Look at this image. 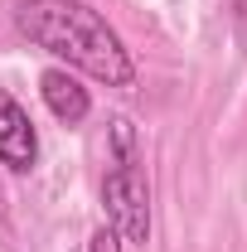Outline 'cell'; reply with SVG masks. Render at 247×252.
Returning a JSON list of instances; mask_svg holds the SVG:
<instances>
[{"mask_svg": "<svg viewBox=\"0 0 247 252\" xmlns=\"http://www.w3.org/2000/svg\"><path fill=\"white\" fill-rule=\"evenodd\" d=\"M15 25L34 49L68 63V73H88L107 88H131L136 83V59H131L126 39L88 0H20Z\"/></svg>", "mask_w": 247, "mask_h": 252, "instance_id": "obj_1", "label": "cell"}, {"mask_svg": "<svg viewBox=\"0 0 247 252\" xmlns=\"http://www.w3.org/2000/svg\"><path fill=\"white\" fill-rule=\"evenodd\" d=\"M102 209H107V228L122 238V248H146L151 243V185L141 175L136 156L117 160L102 180Z\"/></svg>", "mask_w": 247, "mask_h": 252, "instance_id": "obj_2", "label": "cell"}, {"mask_svg": "<svg viewBox=\"0 0 247 252\" xmlns=\"http://www.w3.org/2000/svg\"><path fill=\"white\" fill-rule=\"evenodd\" d=\"M39 160V131H34L30 112L0 88V165L10 175H30Z\"/></svg>", "mask_w": 247, "mask_h": 252, "instance_id": "obj_3", "label": "cell"}, {"mask_svg": "<svg viewBox=\"0 0 247 252\" xmlns=\"http://www.w3.org/2000/svg\"><path fill=\"white\" fill-rule=\"evenodd\" d=\"M39 97H44V107L59 117V122L78 126L88 122V112H93V97H88V88L68 73V68H49L44 78H39Z\"/></svg>", "mask_w": 247, "mask_h": 252, "instance_id": "obj_4", "label": "cell"}, {"mask_svg": "<svg viewBox=\"0 0 247 252\" xmlns=\"http://www.w3.org/2000/svg\"><path fill=\"white\" fill-rule=\"evenodd\" d=\"M112 141H117V160H131L136 131H131V122H126V117H117V122H112Z\"/></svg>", "mask_w": 247, "mask_h": 252, "instance_id": "obj_5", "label": "cell"}, {"mask_svg": "<svg viewBox=\"0 0 247 252\" xmlns=\"http://www.w3.org/2000/svg\"><path fill=\"white\" fill-rule=\"evenodd\" d=\"M88 252H122V238H117V233H112V228L102 223L93 238H88Z\"/></svg>", "mask_w": 247, "mask_h": 252, "instance_id": "obj_6", "label": "cell"}]
</instances>
